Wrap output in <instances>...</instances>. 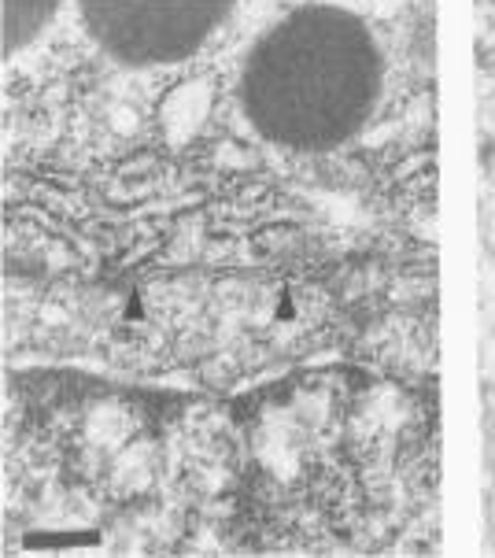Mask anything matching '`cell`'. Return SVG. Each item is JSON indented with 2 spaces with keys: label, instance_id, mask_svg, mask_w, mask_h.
I'll return each instance as SVG.
<instances>
[{
  "label": "cell",
  "instance_id": "1",
  "mask_svg": "<svg viewBox=\"0 0 495 558\" xmlns=\"http://www.w3.org/2000/svg\"><path fill=\"white\" fill-rule=\"evenodd\" d=\"M377 89L374 41L337 8H303L274 26L244 71V108L266 137L326 148L363 122Z\"/></svg>",
  "mask_w": 495,
  "mask_h": 558
},
{
  "label": "cell",
  "instance_id": "2",
  "mask_svg": "<svg viewBox=\"0 0 495 558\" xmlns=\"http://www.w3.org/2000/svg\"><path fill=\"white\" fill-rule=\"evenodd\" d=\"M230 0H85L93 34L133 63L193 52Z\"/></svg>",
  "mask_w": 495,
  "mask_h": 558
}]
</instances>
